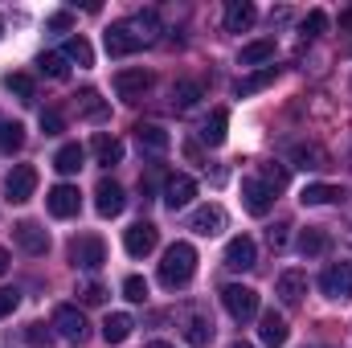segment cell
Wrapping results in <instances>:
<instances>
[{"label":"cell","instance_id":"50","mask_svg":"<svg viewBox=\"0 0 352 348\" xmlns=\"http://www.w3.org/2000/svg\"><path fill=\"white\" fill-rule=\"evenodd\" d=\"M230 348H254V345H246V340H234V345H230Z\"/></svg>","mask_w":352,"mask_h":348},{"label":"cell","instance_id":"32","mask_svg":"<svg viewBox=\"0 0 352 348\" xmlns=\"http://www.w3.org/2000/svg\"><path fill=\"white\" fill-rule=\"evenodd\" d=\"M197 98H201V83H192V78H184V83H176L173 87V107L176 111H188Z\"/></svg>","mask_w":352,"mask_h":348},{"label":"cell","instance_id":"42","mask_svg":"<svg viewBox=\"0 0 352 348\" xmlns=\"http://www.w3.org/2000/svg\"><path fill=\"white\" fill-rule=\"evenodd\" d=\"M41 131H45V135H62V131H66L62 111H41Z\"/></svg>","mask_w":352,"mask_h":348},{"label":"cell","instance_id":"14","mask_svg":"<svg viewBox=\"0 0 352 348\" xmlns=\"http://www.w3.org/2000/svg\"><path fill=\"white\" fill-rule=\"evenodd\" d=\"M188 230H197V234H205V238L221 234V230H226V209H221V205H201V209H192Z\"/></svg>","mask_w":352,"mask_h":348},{"label":"cell","instance_id":"43","mask_svg":"<svg viewBox=\"0 0 352 348\" xmlns=\"http://www.w3.org/2000/svg\"><path fill=\"white\" fill-rule=\"evenodd\" d=\"M25 340H29V345H50L54 332H50L45 324H29V328H25Z\"/></svg>","mask_w":352,"mask_h":348},{"label":"cell","instance_id":"7","mask_svg":"<svg viewBox=\"0 0 352 348\" xmlns=\"http://www.w3.org/2000/svg\"><path fill=\"white\" fill-rule=\"evenodd\" d=\"M54 328H58V336H66V340H74V345H82L87 340V316L78 312V307H70V303H62L58 312H54Z\"/></svg>","mask_w":352,"mask_h":348},{"label":"cell","instance_id":"31","mask_svg":"<svg viewBox=\"0 0 352 348\" xmlns=\"http://www.w3.org/2000/svg\"><path fill=\"white\" fill-rule=\"evenodd\" d=\"M291 160H295L299 168H324V164H328V156H324L316 144H295V148H291Z\"/></svg>","mask_w":352,"mask_h":348},{"label":"cell","instance_id":"13","mask_svg":"<svg viewBox=\"0 0 352 348\" xmlns=\"http://www.w3.org/2000/svg\"><path fill=\"white\" fill-rule=\"evenodd\" d=\"M123 205H127L123 188H119L115 180H98V188H94V209H98L102 217H119V213H123Z\"/></svg>","mask_w":352,"mask_h":348},{"label":"cell","instance_id":"22","mask_svg":"<svg viewBox=\"0 0 352 348\" xmlns=\"http://www.w3.org/2000/svg\"><path fill=\"white\" fill-rule=\"evenodd\" d=\"M258 336H263L266 348H283V345H287V336H291V328H287V320H283V316L266 312V316H263V328H258Z\"/></svg>","mask_w":352,"mask_h":348},{"label":"cell","instance_id":"15","mask_svg":"<svg viewBox=\"0 0 352 348\" xmlns=\"http://www.w3.org/2000/svg\"><path fill=\"white\" fill-rule=\"evenodd\" d=\"M254 262H258V250H254V238H246V234L230 238V246H226V266H230V270H250Z\"/></svg>","mask_w":352,"mask_h":348},{"label":"cell","instance_id":"51","mask_svg":"<svg viewBox=\"0 0 352 348\" xmlns=\"http://www.w3.org/2000/svg\"><path fill=\"white\" fill-rule=\"evenodd\" d=\"M0 33H4V25H0Z\"/></svg>","mask_w":352,"mask_h":348},{"label":"cell","instance_id":"1","mask_svg":"<svg viewBox=\"0 0 352 348\" xmlns=\"http://www.w3.org/2000/svg\"><path fill=\"white\" fill-rule=\"evenodd\" d=\"M192 270H197V250L188 242H173L164 250V262H160V283L168 291H176V287H184L192 279Z\"/></svg>","mask_w":352,"mask_h":348},{"label":"cell","instance_id":"38","mask_svg":"<svg viewBox=\"0 0 352 348\" xmlns=\"http://www.w3.org/2000/svg\"><path fill=\"white\" fill-rule=\"evenodd\" d=\"M258 180H263L270 193H278V188H287V168L283 164H263V176Z\"/></svg>","mask_w":352,"mask_h":348},{"label":"cell","instance_id":"17","mask_svg":"<svg viewBox=\"0 0 352 348\" xmlns=\"http://www.w3.org/2000/svg\"><path fill=\"white\" fill-rule=\"evenodd\" d=\"M258 21V8L250 0H230L226 4V33H246Z\"/></svg>","mask_w":352,"mask_h":348},{"label":"cell","instance_id":"49","mask_svg":"<svg viewBox=\"0 0 352 348\" xmlns=\"http://www.w3.org/2000/svg\"><path fill=\"white\" fill-rule=\"evenodd\" d=\"M148 348H173V345H168V340H152Z\"/></svg>","mask_w":352,"mask_h":348},{"label":"cell","instance_id":"30","mask_svg":"<svg viewBox=\"0 0 352 348\" xmlns=\"http://www.w3.org/2000/svg\"><path fill=\"white\" fill-rule=\"evenodd\" d=\"M131 29H135V37H140V41H156V33H160V12H156V8H144V12H135Z\"/></svg>","mask_w":352,"mask_h":348},{"label":"cell","instance_id":"48","mask_svg":"<svg viewBox=\"0 0 352 348\" xmlns=\"http://www.w3.org/2000/svg\"><path fill=\"white\" fill-rule=\"evenodd\" d=\"M4 270H8V250L0 246V274H4Z\"/></svg>","mask_w":352,"mask_h":348},{"label":"cell","instance_id":"34","mask_svg":"<svg viewBox=\"0 0 352 348\" xmlns=\"http://www.w3.org/2000/svg\"><path fill=\"white\" fill-rule=\"evenodd\" d=\"M66 62H78V66H94V50H90L87 37H70V41H66Z\"/></svg>","mask_w":352,"mask_h":348},{"label":"cell","instance_id":"52","mask_svg":"<svg viewBox=\"0 0 352 348\" xmlns=\"http://www.w3.org/2000/svg\"><path fill=\"white\" fill-rule=\"evenodd\" d=\"M349 54H352V45H349Z\"/></svg>","mask_w":352,"mask_h":348},{"label":"cell","instance_id":"41","mask_svg":"<svg viewBox=\"0 0 352 348\" xmlns=\"http://www.w3.org/2000/svg\"><path fill=\"white\" fill-rule=\"evenodd\" d=\"M78 299H82L87 307H98V303H107V287H102V283H82V287H78Z\"/></svg>","mask_w":352,"mask_h":348},{"label":"cell","instance_id":"35","mask_svg":"<svg viewBox=\"0 0 352 348\" xmlns=\"http://www.w3.org/2000/svg\"><path fill=\"white\" fill-rule=\"evenodd\" d=\"M78 111L87 119H107V102L98 98V90H78Z\"/></svg>","mask_w":352,"mask_h":348},{"label":"cell","instance_id":"47","mask_svg":"<svg viewBox=\"0 0 352 348\" xmlns=\"http://www.w3.org/2000/svg\"><path fill=\"white\" fill-rule=\"evenodd\" d=\"M340 29H344V33H352V8H344V12H340Z\"/></svg>","mask_w":352,"mask_h":348},{"label":"cell","instance_id":"23","mask_svg":"<svg viewBox=\"0 0 352 348\" xmlns=\"http://www.w3.org/2000/svg\"><path fill=\"white\" fill-rule=\"evenodd\" d=\"M226 127H230V111H226V107H217V111L205 119V127H201V140H205L209 148H221V144H226Z\"/></svg>","mask_w":352,"mask_h":348},{"label":"cell","instance_id":"33","mask_svg":"<svg viewBox=\"0 0 352 348\" xmlns=\"http://www.w3.org/2000/svg\"><path fill=\"white\" fill-rule=\"evenodd\" d=\"M21 144H25V127L21 123H0V152L12 156V152H21Z\"/></svg>","mask_w":352,"mask_h":348},{"label":"cell","instance_id":"24","mask_svg":"<svg viewBox=\"0 0 352 348\" xmlns=\"http://www.w3.org/2000/svg\"><path fill=\"white\" fill-rule=\"evenodd\" d=\"M90 148H94V160H98L102 168H115V164L123 160V144H119L115 135H94Z\"/></svg>","mask_w":352,"mask_h":348},{"label":"cell","instance_id":"29","mask_svg":"<svg viewBox=\"0 0 352 348\" xmlns=\"http://www.w3.org/2000/svg\"><path fill=\"white\" fill-rule=\"evenodd\" d=\"M274 58V41L263 37V41H250V45H242V54H238V66H263Z\"/></svg>","mask_w":352,"mask_h":348},{"label":"cell","instance_id":"45","mask_svg":"<svg viewBox=\"0 0 352 348\" xmlns=\"http://www.w3.org/2000/svg\"><path fill=\"white\" fill-rule=\"evenodd\" d=\"M287 230H291V226H287V221H278V226H274V230H270V234H266V238H270V246H274V250H283V246H287Z\"/></svg>","mask_w":352,"mask_h":348},{"label":"cell","instance_id":"39","mask_svg":"<svg viewBox=\"0 0 352 348\" xmlns=\"http://www.w3.org/2000/svg\"><path fill=\"white\" fill-rule=\"evenodd\" d=\"M324 29H328V12H324V8H311V12L303 17V33H307V37H320Z\"/></svg>","mask_w":352,"mask_h":348},{"label":"cell","instance_id":"19","mask_svg":"<svg viewBox=\"0 0 352 348\" xmlns=\"http://www.w3.org/2000/svg\"><path fill=\"white\" fill-rule=\"evenodd\" d=\"M135 140H140V148L152 152V156L168 152V131H164L160 123H135Z\"/></svg>","mask_w":352,"mask_h":348},{"label":"cell","instance_id":"28","mask_svg":"<svg viewBox=\"0 0 352 348\" xmlns=\"http://www.w3.org/2000/svg\"><path fill=\"white\" fill-rule=\"evenodd\" d=\"M184 340L192 348H209L213 340V320H205V316H188V324H184Z\"/></svg>","mask_w":352,"mask_h":348},{"label":"cell","instance_id":"20","mask_svg":"<svg viewBox=\"0 0 352 348\" xmlns=\"http://www.w3.org/2000/svg\"><path fill=\"white\" fill-rule=\"evenodd\" d=\"M131 328H135V320H131L127 312H111V316L102 320V340H107V345H123V340L131 336Z\"/></svg>","mask_w":352,"mask_h":348},{"label":"cell","instance_id":"12","mask_svg":"<svg viewBox=\"0 0 352 348\" xmlns=\"http://www.w3.org/2000/svg\"><path fill=\"white\" fill-rule=\"evenodd\" d=\"M12 238H16V246H21L25 254H45V250H50V234H45L37 221H16V226H12Z\"/></svg>","mask_w":352,"mask_h":348},{"label":"cell","instance_id":"40","mask_svg":"<svg viewBox=\"0 0 352 348\" xmlns=\"http://www.w3.org/2000/svg\"><path fill=\"white\" fill-rule=\"evenodd\" d=\"M123 295H127L131 303H144V299H148V283H144L140 274H127V279H123Z\"/></svg>","mask_w":352,"mask_h":348},{"label":"cell","instance_id":"9","mask_svg":"<svg viewBox=\"0 0 352 348\" xmlns=\"http://www.w3.org/2000/svg\"><path fill=\"white\" fill-rule=\"evenodd\" d=\"M148 87H152V74L148 70H119L115 74V94L123 102H140L148 94Z\"/></svg>","mask_w":352,"mask_h":348},{"label":"cell","instance_id":"46","mask_svg":"<svg viewBox=\"0 0 352 348\" xmlns=\"http://www.w3.org/2000/svg\"><path fill=\"white\" fill-rule=\"evenodd\" d=\"M16 303H21V295H16V291H0V320H4V316H12V307H16Z\"/></svg>","mask_w":352,"mask_h":348},{"label":"cell","instance_id":"3","mask_svg":"<svg viewBox=\"0 0 352 348\" xmlns=\"http://www.w3.org/2000/svg\"><path fill=\"white\" fill-rule=\"evenodd\" d=\"M320 287H324L328 299H336V303H352V259L332 262V266L320 274Z\"/></svg>","mask_w":352,"mask_h":348},{"label":"cell","instance_id":"4","mask_svg":"<svg viewBox=\"0 0 352 348\" xmlns=\"http://www.w3.org/2000/svg\"><path fill=\"white\" fill-rule=\"evenodd\" d=\"M70 262L82 266V270H98V266L107 262V246H102V238H98V234H82V238H74V242H70Z\"/></svg>","mask_w":352,"mask_h":348},{"label":"cell","instance_id":"11","mask_svg":"<svg viewBox=\"0 0 352 348\" xmlns=\"http://www.w3.org/2000/svg\"><path fill=\"white\" fill-rule=\"evenodd\" d=\"M78 188L74 184H54L50 193H45V209L54 213V217H74L78 213Z\"/></svg>","mask_w":352,"mask_h":348},{"label":"cell","instance_id":"25","mask_svg":"<svg viewBox=\"0 0 352 348\" xmlns=\"http://www.w3.org/2000/svg\"><path fill=\"white\" fill-rule=\"evenodd\" d=\"M340 197H344L340 184H303V193H299L303 205H332V201H340Z\"/></svg>","mask_w":352,"mask_h":348},{"label":"cell","instance_id":"21","mask_svg":"<svg viewBox=\"0 0 352 348\" xmlns=\"http://www.w3.org/2000/svg\"><path fill=\"white\" fill-rule=\"evenodd\" d=\"M274 78H278V66H263V70H254L250 78H238V83H234V94H238V98H250V94L266 90Z\"/></svg>","mask_w":352,"mask_h":348},{"label":"cell","instance_id":"6","mask_svg":"<svg viewBox=\"0 0 352 348\" xmlns=\"http://www.w3.org/2000/svg\"><path fill=\"white\" fill-rule=\"evenodd\" d=\"M156 242H160V230H156L152 221H135V226L123 234V246H127L131 259H148V254L156 250Z\"/></svg>","mask_w":352,"mask_h":348},{"label":"cell","instance_id":"27","mask_svg":"<svg viewBox=\"0 0 352 348\" xmlns=\"http://www.w3.org/2000/svg\"><path fill=\"white\" fill-rule=\"evenodd\" d=\"M82 160H87V152H82V144H66V148H58V156H54V168L62 176H74L82 168Z\"/></svg>","mask_w":352,"mask_h":348},{"label":"cell","instance_id":"16","mask_svg":"<svg viewBox=\"0 0 352 348\" xmlns=\"http://www.w3.org/2000/svg\"><path fill=\"white\" fill-rule=\"evenodd\" d=\"M192 197H197V180H192V176L176 173V176L164 180V205H168V209H184Z\"/></svg>","mask_w":352,"mask_h":348},{"label":"cell","instance_id":"37","mask_svg":"<svg viewBox=\"0 0 352 348\" xmlns=\"http://www.w3.org/2000/svg\"><path fill=\"white\" fill-rule=\"evenodd\" d=\"M4 87L12 90L21 102H33V78H29V74H8V78H4Z\"/></svg>","mask_w":352,"mask_h":348},{"label":"cell","instance_id":"10","mask_svg":"<svg viewBox=\"0 0 352 348\" xmlns=\"http://www.w3.org/2000/svg\"><path fill=\"white\" fill-rule=\"evenodd\" d=\"M242 205H246L254 217H266V213H270V205H274V193L266 188L258 176H246V180H242Z\"/></svg>","mask_w":352,"mask_h":348},{"label":"cell","instance_id":"26","mask_svg":"<svg viewBox=\"0 0 352 348\" xmlns=\"http://www.w3.org/2000/svg\"><path fill=\"white\" fill-rule=\"evenodd\" d=\"M324 250H328V230L307 226V230L299 234V254H303V259H320Z\"/></svg>","mask_w":352,"mask_h":348},{"label":"cell","instance_id":"5","mask_svg":"<svg viewBox=\"0 0 352 348\" xmlns=\"http://www.w3.org/2000/svg\"><path fill=\"white\" fill-rule=\"evenodd\" d=\"M33 193H37V168H33V164H16L12 173L4 176V197H8L12 205H25Z\"/></svg>","mask_w":352,"mask_h":348},{"label":"cell","instance_id":"8","mask_svg":"<svg viewBox=\"0 0 352 348\" xmlns=\"http://www.w3.org/2000/svg\"><path fill=\"white\" fill-rule=\"evenodd\" d=\"M102 41H107V54H111V58H127V54H135V50L144 45V41L135 37L131 21H119V25H111Z\"/></svg>","mask_w":352,"mask_h":348},{"label":"cell","instance_id":"2","mask_svg":"<svg viewBox=\"0 0 352 348\" xmlns=\"http://www.w3.org/2000/svg\"><path fill=\"white\" fill-rule=\"evenodd\" d=\"M221 303H226V312H230L238 324H246V320L258 316V291H254V287L230 283V287H221Z\"/></svg>","mask_w":352,"mask_h":348},{"label":"cell","instance_id":"36","mask_svg":"<svg viewBox=\"0 0 352 348\" xmlns=\"http://www.w3.org/2000/svg\"><path fill=\"white\" fill-rule=\"evenodd\" d=\"M37 66H41V74H50V78H58V83L70 74V66H66V54H41V62H37Z\"/></svg>","mask_w":352,"mask_h":348},{"label":"cell","instance_id":"18","mask_svg":"<svg viewBox=\"0 0 352 348\" xmlns=\"http://www.w3.org/2000/svg\"><path fill=\"white\" fill-rule=\"evenodd\" d=\"M274 295H278L283 303H299V299L307 295V274H303V270H283Z\"/></svg>","mask_w":352,"mask_h":348},{"label":"cell","instance_id":"44","mask_svg":"<svg viewBox=\"0 0 352 348\" xmlns=\"http://www.w3.org/2000/svg\"><path fill=\"white\" fill-rule=\"evenodd\" d=\"M70 25H74V17H70V12H54V17L45 21V29H54V33H66Z\"/></svg>","mask_w":352,"mask_h":348}]
</instances>
